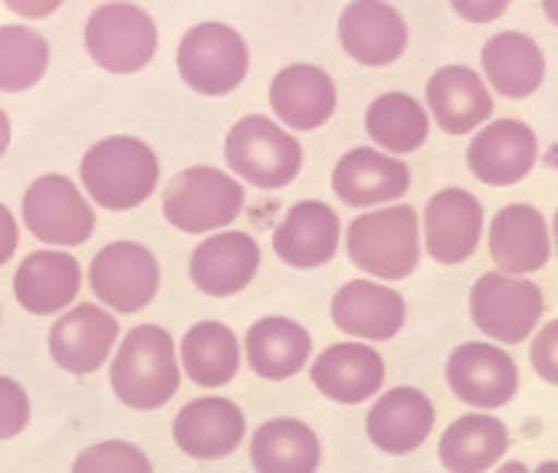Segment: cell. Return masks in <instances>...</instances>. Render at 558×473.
I'll use <instances>...</instances> for the list:
<instances>
[{
  "label": "cell",
  "mask_w": 558,
  "mask_h": 473,
  "mask_svg": "<svg viewBox=\"0 0 558 473\" xmlns=\"http://www.w3.org/2000/svg\"><path fill=\"white\" fill-rule=\"evenodd\" d=\"M109 381L116 398L132 411H158L165 408L181 385L178 342L165 326L145 323L122 336L116 345Z\"/></svg>",
  "instance_id": "obj_1"
},
{
  "label": "cell",
  "mask_w": 558,
  "mask_h": 473,
  "mask_svg": "<svg viewBox=\"0 0 558 473\" xmlns=\"http://www.w3.org/2000/svg\"><path fill=\"white\" fill-rule=\"evenodd\" d=\"M161 178L155 148L135 135H106L93 142L80 161L83 191L106 210H132L145 204Z\"/></svg>",
  "instance_id": "obj_2"
},
{
  "label": "cell",
  "mask_w": 558,
  "mask_h": 473,
  "mask_svg": "<svg viewBox=\"0 0 558 473\" xmlns=\"http://www.w3.org/2000/svg\"><path fill=\"white\" fill-rule=\"evenodd\" d=\"M349 260L378 283L408 280L421 264V217L411 204L359 214L345 230Z\"/></svg>",
  "instance_id": "obj_3"
},
{
  "label": "cell",
  "mask_w": 558,
  "mask_h": 473,
  "mask_svg": "<svg viewBox=\"0 0 558 473\" xmlns=\"http://www.w3.org/2000/svg\"><path fill=\"white\" fill-rule=\"evenodd\" d=\"M223 161L240 184L256 191H279L296 181L306 151L303 142L269 116H243L230 125L223 142Z\"/></svg>",
  "instance_id": "obj_4"
},
{
  "label": "cell",
  "mask_w": 558,
  "mask_h": 473,
  "mask_svg": "<svg viewBox=\"0 0 558 473\" xmlns=\"http://www.w3.org/2000/svg\"><path fill=\"white\" fill-rule=\"evenodd\" d=\"M246 204L243 184L214 165H191L171 178L161 197L165 220L181 233H220Z\"/></svg>",
  "instance_id": "obj_5"
},
{
  "label": "cell",
  "mask_w": 558,
  "mask_h": 473,
  "mask_svg": "<svg viewBox=\"0 0 558 473\" xmlns=\"http://www.w3.org/2000/svg\"><path fill=\"white\" fill-rule=\"evenodd\" d=\"M178 73L197 96H230L250 73V47L230 24H194L178 44Z\"/></svg>",
  "instance_id": "obj_6"
},
{
  "label": "cell",
  "mask_w": 558,
  "mask_h": 473,
  "mask_svg": "<svg viewBox=\"0 0 558 473\" xmlns=\"http://www.w3.org/2000/svg\"><path fill=\"white\" fill-rule=\"evenodd\" d=\"M86 53L106 73H142L158 50L155 17L138 4H102L86 21Z\"/></svg>",
  "instance_id": "obj_7"
},
{
  "label": "cell",
  "mask_w": 558,
  "mask_h": 473,
  "mask_svg": "<svg viewBox=\"0 0 558 473\" xmlns=\"http://www.w3.org/2000/svg\"><path fill=\"white\" fill-rule=\"evenodd\" d=\"M542 310H545L542 290L525 277H509L493 270L483 274L470 290L473 326L499 345L525 342L535 332Z\"/></svg>",
  "instance_id": "obj_8"
},
{
  "label": "cell",
  "mask_w": 558,
  "mask_h": 473,
  "mask_svg": "<svg viewBox=\"0 0 558 473\" xmlns=\"http://www.w3.org/2000/svg\"><path fill=\"white\" fill-rule=\"evenodd\" d=\"M89 287L102 306L122 316L151 306L161 287L158 257L138 241H112L89 264Z\"/></svg>",
  "instance_id": "obj_9"
},
{
  "label": "cell",
  "mask_w": 558,
  "mask_h": 473,
  "mask_svg": "<svg viewBox=\"0 0 558 473\" xmlns=\"http://www.w3.org/2000/svg\"><path fill=\"white\" fill-rule=\"evenodd\" d=\"M24 223L53 251L80 247L96 230V210L83 187H76L66 174H40L24 194Z\"/></svg>",
  "instance_id": "obj_10"
},
{
  "label": "cell",
  "mask_w": 558,
  "mask_h": 473,
  "mask_svg": "<svg viewBox=\"0 0 558 473\" xmlns=\"http://www.w3.org/2000/svg\"><path fill=\"white\" fill-rule=\"evenodd\" d=\"M447 385L463 404L489 414L515 398L519 365L502 345L463 342L447 359Z\"/></svg>",
  "instance_id": "obj_11"
},
{
  "label": "cell",
  "mask_w": 558,
  "mask_h": 473,
  "mask_svg": "<svg viewBox=\"0 0 558 473\" xmlns=\"http://www.w3.org/2000/svg\"><path fill=\"white\" fill-rule=\"evenodd\" d=\"M483 241V204L463 187L437 191L424 207V247L434 264L460 267Z\"/></svg>",
  "instance_id": "obj_12"
},
{
  "label": "cell",
  "mask_w": 558,
  "mask_h": 473,
  "mask_svg": "<svg viewBox=\"0 0 558 473\" xmlns=\"http://www.w3.org/2000/svg\"><path fill=\"white\" fill-rule=\"evenodd\" d=\"M119 345V319L96 303H80L50 329V355L70 375L99 372Z\"/></svg>",
  "instance_id": "obj_13"
},
{
  "label": "cell",
  "mask_w": 558,
  "mask_h": 473,
  "mask_svg": "<svg viewBox=\"0 0 558 473\" xmlns=\"http://www.w3.org/2000/svg\"><path fill=\"white\" fill-rule=\"evenodd\" d=\"M339 106L336 80L316 63H290L269 83V109L287 132L323 129Z\"/></svg>",
  "instance_id": "obj_14"
},
{
  "label": "cell",
  "mask_w": 558,
  "mask_h": 473,
  "mask_svg": "<svg viewBox=\"0 0 558 473\" xmlns=\"http://www.w3.org/2000/svg\"><path fill=\"white\" fill-rule=\"evenodd\" d=\"M259 244L243 230H220L210 233L191 251L187 277L207 296H236L243 293L259 270Z\"/></svg>",
  "instance_id": "obj_15"
},
{
  "label": "cell",
  "mask_w": 558,
  "mask_h": 473,
  "mask_svg": "<svg viewBox=\"0 0 558 473\" xmlns=\"http://www.w3.org/2000/svg\"><path fill=\"white\" fill-rule=\"evenodd\" d=\"M538 161V138L519 119H496L483 125L470 148L466 165L476 181L489 187H512L519 184Z\"/></svg>",
  "instance_id": "obj_16"
},
{
  "label": "cell",
  "mask_w": 558,
  "mask_h": 473,
  "mask_svg": "<svg viewBox=\"0 0 558 473\" xmlns=\"http://www.w3.org/2000/svg\"><path fill=\"white\" fill-rule=\"evenodd\" d=\"M339 244H342V220L323 201L293 204L272 230V254L296 270L326 267L339 254Z\"/></svg>",
  "instance_id": "obj_17"
},
{
  "label": "cell",
  "mask_w": 558,
  "mask_h": 473,
  "mask_svg": "<svg viewBox=\"0 0 558 473\" xmlns=\"http://www.w3.org/2000/svg\"><path fill=\"white\" fill-rule=\"evenodd\" d=\"M339 44L362 66H391L404 57L411 31L398 8L378 4V0H362V4L342 8Z\"/></svg>",
  "instance_id": "obj_18"
},
{
  "label": "cell",
  "mask_w": 558,
  "mask_h": 473,
  "mask_svg": "<svg viewBox=\"0 0 558 473\" xmlns=\"http://www.w3.org/2000/svg\"><path fill=\"white\" fill-rule=\"evenodd\" d=\"M332 323L355 342H388L408 323V303L378 280H349L332 296Z\"/></svg>",
  "instance_id": "obj_19"
},
{
  "label": "cell",
  "mask_w": 558,
  "mask_h": 473,
  "mask_svg": "<svg viewBox=\"0 0 558 473\" xmlns=\"http://www.w3.org/2000/svg\"><path fill=\"white\" fill-rule=\"evenodd\" d=\"M174 444L194 460H223L246 437V414L230 398H194L174 417Z\"/></svg>",
  "instance_id": "obj_20"
},
{
  "label": "cell",
  "mask_w": 558,
  "mask_h": 473,
  "mask_svg": "<svg viewBox=\"0 0 558 473\" xmlns=\"http://www.w3.org/2000/svg\"><path fill=\"white\" fill-rule=\"evenodd\" d=\"M489 257L499 274L525 277L548 264L551 230L532 204H506L489 220Z\"/></svg>",
  "instance_id": "obj_21"
},
{
  "label": "cell",
  "mask_w": 558,
  "mask_h": 473,
  "mask_svg": "<svg viewBox=\"0 0 558 473\" xmlns=\"http://www.w3.org/2000/svg\"><path fill=\"white\" fill-rule=\"evenodd\" d=\"M411 187V168L378 148H349L332 171V191L349 207H388Z\"/></svg>",
  "instance_id": "obj_22"
},
{
  "label": "cell",
  "mask_w": 558,
  "mask_h": 473,
  "mask_svg": "<svg viewBox=\"0 0 558 473\" xmlns=\"http://www.w3.org/2000/svg\"><path fill=\"white\" fill-rule=\"evenodd\" d=\"M434 421H437L434 401L421 388L401 385L375 398L365 417V430H368V440L381 453L404 457V453H414L430 437Z\"/></svg>",
  "instance_id": "obj_23"
},
{
  "label": "cell",
  "mask_w": 558,
  "mask_h": 473,
  "mask_svg": "<svg viewBox=\"0 0 558 473\" xmlns=\"http://www.w3.org/2000/svg\"><path fill=\"white\" fill-rule=\"evenodd\" d=\"M310 378L336 404H362L375 398L385 385V359L375 345L365 342H336L316 355Z\"/></svg>",
  "instance_id": "obj_24"
},
{
  "label": "cell",
  "mask_w": 558,
  "mask_h": 473,
  "mask_svg": "<svg viewBox=\"0 0 558 473\" xmlns=\"http://www.w3.org/2000/svg\"><path fill=\"white\" fill-rule=\"evenodd\" d=\"M424 109L447 135H466L493 116V93L476 70L450 63L427 80Z\"/></svg>",
  "instance_id": "obj_25"
},
{
  "label": "cell",
  "mask_w": 558,
  "mask_h": 473,
  "mask_svg": "<svg viewBox=\"0 0 558 473\" xmlns=\"http://www.w3.org/2000/svg\"><path fill=\"white\" fill-rule=\"evenodd\" d=\"M243 355L253 375L266 381H287L313 359V336L303 323L287 316H263L243 339Z\"/></svg>",
  "instance_id": "obj_26"
},
{
  "label": "cell",
  "mask_w": 558,
  "mask_h": 473,
  "mask_svg": "<svg viewBox=\"0 0 558 473\" xmlns=\"http://www.w3.org/2000/svg\"><path fill=\"white\" fill-rule=\"evenodd\" d=\"M83 270L66 251H37L14 274V296L34 316H60L80 296Z\"/></svg>",
  "instance_id": "obj_27"
},
{
  "label": "cell",
  "mask_w": 558,
  "mask_h": 473,
  "mask_svg": "<svg viewBox=\"0 0 558 473\" xmlns=\"http://www.w3.org/2000/svg\"><path fill=\"white\" fill-rule=\"evenodd\" d=\"M483 83L506 99H525L545 83V53L542 47L519 31L493 34L483 50Z\"/></svg>",
  "instance_id": "obj_28"
},
{
  "label": "cell",
  "mask_w": 558,
  "mask_h": 473,
  "mask_svg": "<svg viewBox=\"0 0 558 473\" xmlns=\"http://www.w3.org/2000/svg\"><path fill=\"white\" fill-rule=\"evenodd\" d=\"M256 473H316L323 463L319 434L300 417H269L250 437Z\"/></svg>",
  "instance_id": "obj_29"
},
{
  "label": "cell",
  "mask_w": 558,
  "mask_h": 473,
  "mask_svg": "<svg viewBox=\"0 0 558 473\" xmlns=\"http://www.w3.org/2000/svg\"><path fill=\"white\" fill-rule=\"evenodd\" d=\"M178 362H181V372L194 385L223 388L240 372V362H243L240 339L230 326H223L217 319L194 323L178 345Z\"/></svg>",
  "instance_id": "obj_30"
},
{
  "label": "cell",
  "mask_w": 558,
  "mask_h": 473,
  "mask_svg": "<svg viewBox=\"0 0 558 473\" xmlns=\"http://www.w3.org/2000/svg\"><path fill=\"white\" fill-rule=\"evenodd\" d=\"M509 450V430L499 417L476 411L457 417L444 434H440V463L450 473H486L493 470L502 453Z\"/></svg>",
  "instance_id": "obj_31"
},
{
  "label": "cell",
  "mask_w": 558,
  "mask_h": 473,
  "mask_svg": "<svg viewBox=\"0 0 558 473\" xmlns=\"http://www.w3.org/2000/svg\"><path fill=\"white\" fill-rule=\"evenodd\" d=\"M365 132L378 145V151L401 158V155L417 151L427 142L430 116L408 93H381L378 99H372L365 112Z\"/></svg>",
  "instance_id": "obj_32"
},
{
  "label": "cell",
  "mask_w": 558,
  "mask_h": 473,
  "mask_svg": "<svg viewBox=\"0 0 558 473\" xmlns=\"http://www.w3.org/2000/svg\"><path fill=\"white\" fill-rule=\"evenodd\" d=\"M50 70V44L27 24L0 27V93H27Z\"/></svg>",
  "instance_id": "obj_33"
},
{
  "label": "cell",
  "mask_w": 558,
  "mask_h": 473,
  "mask_svg": "<svg viewBox=\"0 0 558 473\" xmlns=\"http://www.w3.org/2000/svg\"><path fill=\"white\" fill-rule=\"evenodd\" d=\"M73 473H155V470L138 444L99 440L73 460Z\"/></svg>",
  "instance_id": "obj_34"
},
{
  "label": "cell",
  "mask_w": 558,
  "mask_h": 473,
  "mask_svg": "<svg viewBox=\"0 0 558 473\" xmlns=\"http://www.w3.org/2000/svg\"><path fill=\"white\" fill-rule=\"evenodd\" d=\"M31 424V395L11 375H0V440L24 434Z\"/></svg>",
  "instance_id": "obj_35"
},
{
  "label": "cell",
  "mask_w": 558,
  "mask_h": 473,
  "mask_svg": "<svg viewBox=\"0 0 558 473\" xmlns=\"http://www.w3.org/2000/svg\"><path fill=\"white\" fill-rule=\"evenodd\" d=\"M529 362L535 375L558 388V319H548L529 345Z\"/></svg>",
  "instance_id": "obj_36"
},
{
  "label": "cell",
  "mask_w": 558,
  "mask_h": 473,
  "mask_svg": "<svg viewBox=\"0 0 558 473\" xmlns=\"http://www.w3.org/2000/svg\"><path fill=\"white\" fill-rule=\"evenodd\" d=\"M450 11L466 24H493L509 11V4L506 0H457V4H450Z\"/></svg>",
  "instance_id": "obj_37"
},
{
  "label": "cell",
  "mask_w": 558,
  "mask_h": 473,
  "mask_svg": "<svg viewBox=\"0 0 558 473\" xmlns=\"http://www.w3.org/2000/svg\"><path fill=\"white\" fill-rule=\"evenodd\" d=\"M21 247V227L8 204H0V267H8Z\"/></svg>",
  "instance_id": "obj_38"
},
{
  "label": "cell",
  "mask_w": 558,
  "mask_h": 473,
  "mask_svg": "<svg viewBox=\"0 0 558 473\" xmlns=\"http://www.w3.org/2000/svg\"><path fill=\"white\" fill-rule=\"evenodd\" d=\"M11 14L17 17H27V21H37V17H50L60 11V0H14V4H8Z\"/></svg>",
  "instance_id": "obj_39"
},
{
  "label": "cell",
  "mask_w": 558,
  "mask_h": 473,
  "mask_svg": "<svg viewBox=\"0 0 558 473\" xmlns=\"http://www.w3.org/2000/svg\"><path fill=\"white\" fill-rule=\"evenodd\" d=\"M8 148H11V119L4 109H0V158L8 155Z\"/></svg>",
  "instance_id": "obj_40"
},
{
  "label": "cell",
  "mask_w": 558,
  "mask_h": 473,
  "mask_svg": "<svg viewBox=\"0 0 558 473\" xmlns=\"http://www.w3.org/2000/svg\"><path fill=\"white\" fill-rule=\"evenodd\" d=\"M542 14L558 27V0H545V4H542Z\"/></svg>",
  "instance_id": "obj_41"
},
{
  "label": "cell",
  "mask_w": 558,
  "mask_h": 473,
  "mask_svg": "<svg viewBox=\"0 0 558 473\" xmlns=\"http://www.w3.org/2000/svg\"><path fill=\"white\" fill-rule=\"evenodd\" d=\"M496 473H529V466H525L522 460H509V463H502Z\"/></svg>",
  "instance_id": "obj_42"
},
{
  "label": "cell",
  "mask_w": 558,
  "mask_h": 473,
  "mask_svg": "<svg viewBox=\"0 0 558 473\" xmlns=\"http://www.w3.org/2000/svg\"><path fill=\"white\" fill-rule=\"evenodd\" d=\"M535 473H558V460H545V463H538V470Z\"/></svg>",
  "instance_id": "obj_43"
},
{
  "label": "cell",
  "mask_w": 558,
  "mask_h": 473,
  "mask_svg": "<svg viewBox=\"0 0 558 473\" xmlns=\"http://www.w3.org/2000/svg\"><path fill=\"white\" fill-rule=\"evenodd\" d=\"M551 244H555V254H558V210H555V220H551Z\"/></svg>",
  "instance_id": "obj_44"
}]
</instances>
